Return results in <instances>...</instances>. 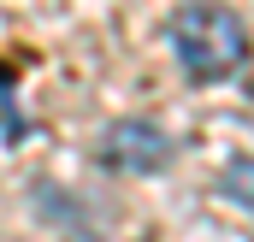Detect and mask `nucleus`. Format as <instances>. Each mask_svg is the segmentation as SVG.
I'll return each mask as SVG.
<instances>
[{"label":"nucleus","instance_id":"3","mask_svg":"<svg viewBox=\"0 0 254 242\" xmlns=\"http://www.w3.org/2000/svg\"><path fill=\"white\" fill-rule=\"evenodd\" d=\"M225 195L254 207V160H231V166H225Z\"/></svg>","mask_w":254,"mask_h":242},{"label":"nucleus","instance_id":"1","mask_svg":"<svg viewBox=\"0 0 254 242\" xmlns=\"http://www.w3.org/2000/svg\"><path fill=\"white\" fill-rule=\"evenodd\" d=\"M172 60L190 83H231L249 65V24L225 0H190L172 12Z\"/></svg>","mask_w":254,"mask_h":242},{"label":"nucleus","instance_id":"2","mask_svg":"<svg viewBox=\"0 0 254 242\" xmlns=\"http://www.w3.org/2000/svg\"><path fill=\"white\" fill-rule=\"evenodd\" d=\"M95 154H101V166L119 172V178H154V172H166V160H172V136L154 119H119V124H107V136L95 142Z\"/></svg>","mask_w":254,"mask_h":242}]
</instances>
